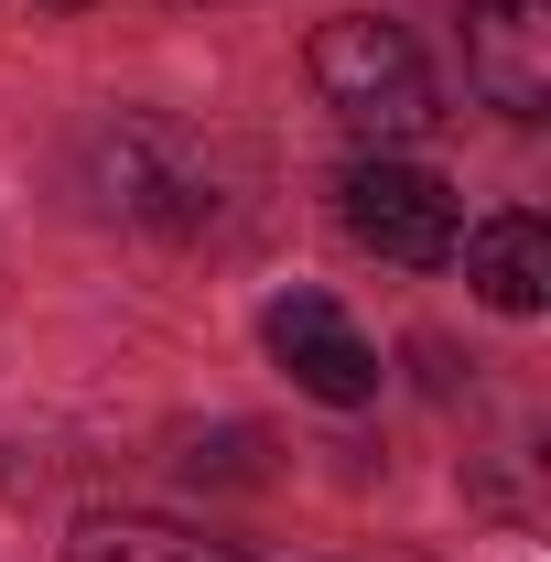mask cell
<instances>
[{"label": "cell", "mask_w": 551, "mask_h": 562, "mask_svg": "<svg viewBox=\"0 0 551 562\" xmlns=\"http://www.w3.org/2000/svg\"><path fill=\"white\" fill-rule=\"evenodd\" d=\"M87 184H98V206L131 216V227H173V238H195L227 195H216V151L195 131H173V120H109V131L87 140Z\"/></svg>", "instance_id": "cell-2"}, {"label": "cell", "mask_w": 551, "mask_h": 562, "mask_svg": "<svg viewBox=\"0 0 551 562\" xmlns=\"http://www.w3.org/2000/svg\"><path fill=\"white\" fill-rule=\"evenodd\" d=\"M249 454H260V432H216V443H195V454H184V476H195V487H206V476H260Z\"/></svg>", "instance_id": "cell-8"}, {"label": "cell", "mask_w": 551, "mask_h": 562, "mask_svg": "<svg viewBox=\"0 0 551 562\" xmlns=\"http://www.w3.org/2000/svg\"><path fill=\"white\" fill-rule=\"evenodd\" d=\"M260 336H271V357L292 368V390H314L325 412L379 401V347L336 314V292H281L271 314H260Z\"/></svg>", "instance_id": "cell-4"}, {"label": "cell", "mask_w": 551, "mask_h": 562, "mask_svg": "<svg viewBox=\"0 0 551 562\" xmlns=\"http://www.w3.org/2000/svg\"><path fill=\"white\" fill-rule=\"evenodd\" d=\"M465 87L508 120H551V0H465Z\"/></svg>", "instance_id": "cell-5"}, {"label": "cell", "mask_w": 551, "mask_h": 562, "mask_svg": "<svg viewBox=\"0 0 551 562\" xmlns=\"http://www.w3.org/2000/svg\"><path fill=\"white\" fill-rule=\"evenodd\" d=\"M454 260H465L486 314H541L551 303V227L530 206H508V216H486L476 238H454Z\"/></svg>", "instance_id": "cell-6"}, {"label": "cell", "mask_w": 551, "mask_h": 562, "mask_svg": "<svg viewBox=\"0 0 551 562\" xmlns=\"http://www.w3.org/2000/svg\"><path fill=\"white\" fill-rule=\"evenodd\" d=\"M314 87H325V109H336L346 131L379 140V151L443 131V87L421 66V44L401 22H379V11H336L314 33Z\"/></svg>", "instance_id": "cell-1"}, {"label": "cell", "mask_w": 551, "mask_h": 562, "mask_svg": "<svg viewBox=\"0 0 551 562\" xmlns=\"http://www.w3.org/2000/svg\"><path fill=\"white\" fill-rule=\"evenodd\" d=\"M336 216L357 249H379V260H401V271H443L454 260V238H465V206H454V184L443 173H421L401 151H368V162H346L336 173Z\"/></svg>", "instance_id": "cell-3"}, {"label": "cell", "mask_w": 551, "mask_h": 562, "mask_svg": "<svg viewBox=\"0 0 551 562\" xmlns=\"http://www.w3.org/2000/svg\"><path fill=\"white\" fill-rule=\"evenodd\" d=\"M44 11H87V0H44Z\"/></svg>", "instance_id": "cell-9"}, {"label": "cell", "mask_w": 551, "mask_h": 562, "mask_svg": "<svg viewBox=\"0 0 551 562\" xmlns=\"http://www.w3.org/2000/svg\"><path fill=\"white\" fill-rule=\"evenodd\" d=\"M66 562H238L227 541H195V530H173V519H87L66 541Z\"/></svg>", "instance_id": "cell-7"}]
</instances>
